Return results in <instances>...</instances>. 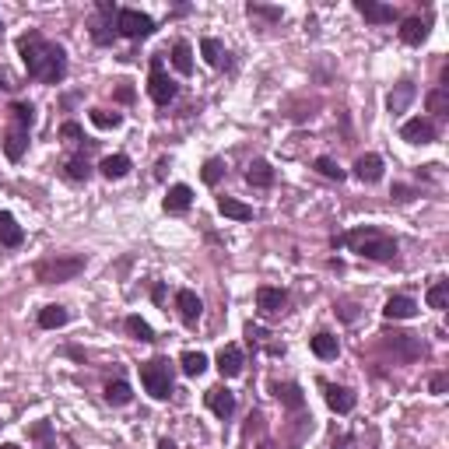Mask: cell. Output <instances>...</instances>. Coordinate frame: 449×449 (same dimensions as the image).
Returning a JSON list of instances; mask_svg holds the SVG:
<instances>
[{"label":"cell","instance_id":"cb8c5ba5","mask_svg":"<svg viewBox=\"0 0 449 449\" xmlns=\"http://www.w3.org/2000/svg\"><path fill=\"white\" fill-rule=\"evenodd\" d=\"M102 176L106 179H123L127 172H130V158L127 155H109V158H102Z\"/></svg>","mask_w":449,"mask_h":449},{"label":"cell","instance_id":"6da1fadb","mask_svg":"<svg viewBox=\"0 0 449 449\" xmlns=\"http://www.w3.org/2000/svg\"><path fill=\"white\" fill-rule=\"evenodd\" d=\"M18 50H22V60L29 67V78H36L43 85L64 81V74H67V53L57 43L43 39L39 32H29V36L18 39Z\"/></svg>","mask_w":449,"mask_h":449},{"label":"cell","instance_id":"e0dca14e","mask_svg":"<svg viewBox=\"0 0 449 449\" xmlns=\"http://www.w3.org/2000/svg\"><path fill=\"white\" fill-rule=\"evenodd\" d=\"M22 239H25L22 224L8 211H0V246H22Z\"/></svg>","mask_w":449,"mask_h":449},{"label":"cell","instance_id":"9a60e30c","mask_svg":"<svg viewBox=\"0 0 449 449\" xmlns=\"http://www.w3.org/2000/svg\"><path fill=\"white\" fill-rule=\"evenodd\" d=\"M190 204H193V190L190 186H169V193H165V211L169 214H183V211H190Z\"/></svg>","mask_w":449,"mask_h":449},{"label":"cell","instance_id":"9c48e42d","mask_svg":"<svg viewBox=\"0 0 449 449\" xmlns=\"http://www.w3.org/2000/svg\"><path fill=\"white\" fill-rule=\"evenodd\" d=\"M355 11H358L365 22H372V25H390V22L397 18V11H393L390 4H376V0H355Z\"/></svg>","mask_w":449,"mask_h":449},{"label":"cell","instance_id":"f546056e","mask_svg":"<svg viewBox=\"0 0 449 449\" xmlns=\"http://www.w3.org/2000/svg\"><path fill=\"white\" fill-rule=\"evenodd\" d=\"M127 334H130L134 341H144V344H151V341H155V330H151L141 316H127Z\"/></svg>","mask_w":449,"mask_h":449},{"label":"cell","instance_id":"7402d4cb","mask_svg":"<svg viewBox=\"0 0 449 449\" xmlns=\"http://www.w3.org/2000/svg\"><path fill=\"white\" fill-rule=\"evenodd\" d=\"M246 183H250V186H260V190H264V186H271V183H274V169H271V162L257 158V162L246 169Z\"/></svg>","mask_w":449,"mask_h":449},{"label":"cell","instance_id":"3957f363","mask_svg":"<svg viewBox=\"0 0 449 449\" xmlns=\"http://www.w3.org/2000/svg\"><path fill=\"white\" fill-rule=\"evenodd\" d=\"M85 271V257H46L36 264V278L43 285H60V281H74Z\"/></svg>","mask_w":449,"mask_h":449},{"label":"cell","instance_id":"484cf974","mask_svg":"<svg viewBox=\"0 0 449 449\" xmlns=\"http://www.w3.org/2000/svg\"><path fill=\"white\" fill-rule=\"evenodd\" d=\"M172 67H176L179 74H190V71H193V50H190V43L179 39V43L172 46Z\"/></svg>","mask_w":449,"mask_h":449},{"label":"cell","instance_id":"5b68a950","mask_svg":"<svg viewBox=\"0 0 449 449\" xmlns=\"http://www.w3.org/2000/svg\"><path fill=\"white\" fill-rule=\"evenodd\" d=\"M116 29H120V36H127V39H148V36L155 32V22H151L144 11L123 8V11H116Z\"/></svg>","mask_w":449,"mask_h":449},{"label":"cell","instance_id":"e575fe53","mask_svg":"<svg viewBox=\"0 0 449 449\" xmlns=\"http://www.w3.org/2000/svg\"><path fill=\"white\" fill-rule=\"evenodd\" d=\"M92 123H95L99 130H116V127L123 123V116H120V113H106V109H92Z\"/></svg>","mask_w":449,"mask_h":449},{"label":"cell","instance_id":"1f68e13d","mask_svg":"<svg viewBox=\"0 0 449 449\" xmlns=\"http://www.w3.org/2000/svg\"><path fill=\"white\" fill-rule=\"evenodd\" d=\"M428 113H435V116H446L449 113V92L446 88H435V92H428Z\"/></svg>","mask_w":449,"mask_h":449},{"label":"cell","instance_id":"d6986e66","mask_svg":"<svg viewBox=\"0 0 449 449\" xmlns=\"http://www.w3.org/2000/svg\"><path fill=\"white\" fill-rule=\"evenodd\" d=\"M323 390H327V404H330V411H337V414L355 411V393H351V390H344V386H323Z\"/></svg>","mask_w":449,"mask_h":449},{"label":"cell","instance_id":"603a6c76","mask_svg":"<svg viewBox=\"0 0 449 449\" xmlns=\"http://www.w3.org/2000/svg\"><path fill=\"white\" fill-rule=\"evenodd\" d=\"M200 53H204V60L211 64V67H229V53H224V46L218 43V39H204L200 43Z\"/></svg>","mask_w":449,"mask_h":449},{"label":"cell","instance_id":"f6af8a7d","mask_svg":"<svg viewBox=\"0 0 449 449\" xmlns=\"http://www.w3.org/2000/svg\"><path fill=\"white\" fill-rule=\"evenodd\" d=\"M0 449H18V446H11V442H4V446H0Z\"/></svg>","mask_w":449,"mask_h":449},{"label":"cell","instance_id":"52a82bcc","mask_svg":"<svg viewBox=\"0 0 449 449\" xmlns=\"http://www.w3.org/2000/svg\"><path fill=\"white\" fill-rule=\"evenodd\" d=\"M257 309L264 313V316H281L285 309H288V292H281V288H271V285H264L260 292H257Z\"/></svg>","mask_w":449,"mask_h":449},{"label":"cell","instance_id":"8fae6325","mask_svg":"<svg viewBox=\"0 0 449 449\" xmlns=\"http://www.w3.org/2000/svg\"><path fill=\"white\" fill-rule=\"evenodd\" d=\"M176 309H179L183 323H197V320H200V313H204V302L197 299V292L179 288V292H176Z\"/></svg>","mask_w":449,"mask_h":449},{"label":"cell","instance_id":"8992f818","mask_svg":"<svg viewBox=\"0 0 449 449\" xmlns=\"http://www.w3.org/2000/svg\"><path fill=\"white\" fill-rule=\"evenodd\" d=\"M148 95L158 102V106H169L172 99H176V81L165 74V67H162V60L155 57L151 60V78H148Z\"/></svg>","mask_w":449,"mask_h":449},{"label":"cell","instance_id":"d590c367","mask_svg":"<svg viewBox=\"0 0 449 449\" xmlns=\"http://www.w3.org/2000/svg\"><path fill=\"white\" fill-rule=\"evenodd\" d=\"M313 165H316V172H320V176H327V179H337V183L344 179V169H341L334 158H327V155H320Z\"/></svg>","mask_w":449,"mask_h":449},{"label":"cell","instance_id":"d6a6232c","mask_svg":"<svg viewBox=\"0 0 449 449\" xmlns=\"http://www.w3.org/2000/svg\"><path fill=\"white\" fill-rule=\"evenodd\" d=\"M179 365H183V372H186V376H200V372L207 369V358H204L200 351H186V355L179 358Z\"/></svg>","mask_w":449,"mask_h":449},{"label":"cell","instance_id":"2e32d148","mask_svg":"<svg viewBox=\"0 0 449 449\" xmlns=\"http://www.w3.org/2000/svg\"><path fill=\"white\" fill-rule=\"evenodd\" d=\"M414 313H418V302L407 299V295H393V299L383 306V316H386V320H411Z\"/></svg>","mask_w":449,"mask_h":449},{"label":"cell","instance_id":"60d3db41","mask_svg":"<svg viewBox=\"0 0 449 449\" xmlns=\"http://www.w3.org/2000/svg\"><path fill=\"white\" fill-rule=\"evenodd\" d=\"M60 134H64L71 144H78V141H81V127H78V123H64V127H60Z\"/></svg>","mask_w":449,"mask_h":449},{"label":"cell","instance_id":"74e56055","mask_svg":"<svg viewBox=\"0 0 449 449\" xmlns=\"http://www.w3.org/2000/svg\"><path fill=\"white\" fill-rule=\"evenodd\" d=\"M428 306L432 309H446L449 306V281H439L428 288Z\"/></svg>","mask_w":449,"mask_h":449},{"label":"cell","instance_id":"4316f807","mask_svg":"<svg viewBox=\"0 0 449 449\" xmlns=\"http://www.w3.org/2000/svg\"><path fill=\"white\" fill-rule=\"evenodd\" d=\"M337 351H341V344H337L334 334H316L313 337V355L316 358H337Z\"/></svg>","mask_w":449,"mask_h":449},{"label":"cell","instance_id":"83f0119b","mask_svg":"<svg viewBox=\"0 0 449 449\" xmlns=\"http://www.w3.org/2000/svg\"><path fill=\"white\" fill-rule=\"evenodd\" d=\"M390 344H393L404 358H421V355H425V348L414 341V334H393V341H390Z\"/></svg>","mask_w":449,"mask_h":449},{"label":"cell","instance_id":"7c38bea8","mask_svg":"<svg viewBox=\"0 0 449 449\" xmlns=\"http://www.w3.org/2000/svg\"><path fill=\"white\" fill-rule=\"evenodd\" d=\"M218 372H221V379H236V376L243 372V351H239L236 344H229V348L218 351Z\"/></svg>","mask_w":449,"mask_h":449},{"label":"cell","instance_id":"836d02e7","mask_svg":"<svg viewBox=\"0 0 449 449\" xmlns=\"http://www.w3.org/2000/svg\"><path fill=\"white\" fill-rule=\"evenodd\" d=\"M11 116H15V127H25V130L36 123V109H32L29 102H15V106H11Z\"/></svg>","mask_w":449,"mask_h":449},{"label":"cell","instance_id":"d4e9b609","mask_svg":"<svg viewBox=\"0 0 449 449\" xmlns=\"http://www.w3.org/2000/svg\"><path fill=\"white\" fill-rule=\"evenodd\" d=\"M39 327H43V330H60V327H67V309H64V306H46V309L39 313Z\"/></svg>","mask_w":449,"mask_h":449},{"label":"cell","instance_id":"f1b7e54d","mask_svg":"<svg viewBox=\"0 0 449 449\" xmlns=\"http://www.w3.org/2000/svg\"><path fill=\"white\" fill-rule=\"evenodd\" d=\"M274 393H278V400H281V404H288L292 411H299V407L306 404V397H302V390H299L295 383H278V386H274Z\"/></svg>","mask_w":449,"mask_h":449},{"label":"cell","instance_id":"277c9868","mask_svg":"<svg viewBox=\"0 0 449 449\" xmlns=\"http://www.w3.org/2000/svg\"><path fill=\"white\" fill-rule=\"evenodd\" d=\"M141 383H144V390H148L155 400H165V397L172 393V372H169V362H162V358L144 362V365H141Z\"/></svg>","mask_w":449,"mask_h":449},{"label":"cell","instance_id":"ba28073f","mask_svg":"<svg viewBox=\"0 0 449 449\" xmlns=\"http://www.w3.org/2000/svg\"><path fill=\"white\" fill-rule=\"evenodd\" d=\"M204 400H207V407H211L221 421L236 414V397H232L229 390H224V386H211V390L204 393Z\"/></svg>","mask_w":449,"mask_h":449},{"label":"cell","instance_id":"8d00e7d4","mask_svg":"<svg viewBox=\"0 0 449 449\" xmlns=\"http://www.w3.org/2000/svg\"><path fill=\"white\" fill-rule=\"evenodd\" d=\"M200 176H204V183H207V186H218V183H221V176H224V162H221V158H207Z\"/></svg>","mask_w":449,"mask_h":449},{"label":"cell","instance_id":"7a4b0ae2","mask_svg":"<svg viewBox=\"0 0 449 449\" xmlns=\"http://www.w3.org/2000/svg\"><path fill=\"white\" fill-rule=\"evenodd\" d=\"M337 243L348 246L358 257H369V260H393L397 257V243L386 232H379V229H355V232L341 236Z\"/></svg>","mask_w":449,"mask_h":449},{"label":"cell","instance_id":"4fadbf2b","mask_svg":"<svg viewBox=\"0 0 449 449\" xmlns=\"http://www.w3.org/2000/svg\"><path fill=\"white\" fill-rule=\"evenodd\" d=\"M25 148H29V130H25V127H11V130L4 134V155H8L11 162H22Z\"/></svg>","mask_w":449,"mask_h":449},{"label":"cell","instance_id":"ee69618b","mask_svg":"<svg viewBox=\"0 0 449 449\" xmlns=\"http://www.w3.org/2000/svg\"><path fill=\"white\" fill-rule=\"evenodd\" d=\"M158 449H176V442H169V439H162V442H158Z\"/></svg>","mask_w":449,"mask_h":449},{"label":"cell","instance_id":"30bf717a","mask_svg":"<svg viewBox=\"0 0 449 449\" xmlns=\"http://www.w3.org/2000/svg\"><path fill=\"white\" fill-rule=\"evenodd\" d=\"M400 137L407 141V144H432L435 141V127H432V120H407L404 127H400Z\"/></svg>","mask_w":449,"mask_h":449},{"label":"cell","instance_id":"ac0fdd59","mask_svg":"<svg viewBox=\"0 0 449 449\" xmlns=\"http://www.w3.org/2000/svg\"><path fill=\"white\" fill-rule=\"evenodd\" d=\"M218 211L224 218H232V221H253V207H246L243 200L236 197H218Z\"/></svg>","mask_w":449,"mask_h":449},{"label":"cell","instance_id":"f35d334b","mask_svg":"<svg viewBox=\"0 0 449 449\" xmlns=\"http://www.w3.org/2000/svg\"><path fill=\"white\" fill-rule=\"evenodd\" d=\"M88 172H92L88 158H81V155H78V158H71V162H67V176H71V179H88Z\"/></svg>","mask_w":449,"mask_h":449},{"label":"cell","instance_id":"b9f144b4","mask_svg":"<svg viewBox=\"0 0 449 449\" xmlns=\"http://www.w3.org/2000/svg\"><path fill=\"white\" fill-rule=\"evenodd\" d=\"M446 386H449V376H446V372L432 376V383H428V390H432V393H446Z\"/></svg>","mask_w":449,"mask_h":449},{"label":"cell","instance_id":"ffe728a7","mask_svg":"<svg viewBox=\"0 0 449 449\" xmlns=\"http://www.w3.org/2000/svg\"><path fill=\"white\" fill-rule=\"evenodd\" d=\"M425 36H428V22H421V18H407L400 25V43H407V46H421Z\"/></svg>","mask_w":449,"mask_h":449},{"label":"cell","instance_id":"5bb4252c","mask_svg":"<svg viewBox=\"0 0 449 449\" xmlns=\"http://www.w3.org/2000/svg\"><path fill=\"white\" fill-rule=\"evenodd\" d=\"M355 176H358L362 183H379V179H383V158H379V155H362V158L355 162Z\"/></svg>","mask_w":449,"mask_h":449},{"label":"cell","instance_id":"7bdbcfd3","mask_svg":"<svg viewBox=\"0 0 449 449\" xmlns=\"http://www.w3.org/2000/svg\"><path fill=\"white\" fill-rule=\"evenodd\" d=\"M393 197H397V200H411V197H414V190H411V186H400V183H397V186H393Z\"/></svg>","mask_w":449,"mask_h":449},{"label":"cell","instance_id":"4dcf8cb0","mask_svg":"<svg viewBox=\"0 0 449 449\" xmlns=\"http://www.w3.org/2000/svg\"><path fill=\"white\" fill-rule=\"evenodd\" d=\"M130 397H134V393H130V386H127L123 379H116V383H109V386H106V400H109V404H116V407L130 404Z\"/></svg>","mask_w":449,"mask_h":449},{"label":"cell","instance_id":"ab89813d","mask_svg":"<svg viewBox=\"0 0 449 449\" xmlns=\"http://www.w3.org/2000/svg\"><path fill=\"white\" fill-rule=\"evenodd\" d=\"M250 15H264V18H271V22H278V18H281V11H278V8H260V4H250Z\"/></svg>","mask_w":449,"mask_h":449},{"label":"cell","instance_id":"44dd1931","mask_svg":"<svg viewBox=\"0 0 449 449\" xmlns=\"http://www.w3.org/2000/svg\"><path fill=\"white\" fill-rule=\"evenodd\" d=\"M418 95V88L411 85V81H400L393 92H390V99H386V106H390V113H404L407 106H411V99Z\"/></svg>","mask_w":449,"mask_h":449}]
</instances>
